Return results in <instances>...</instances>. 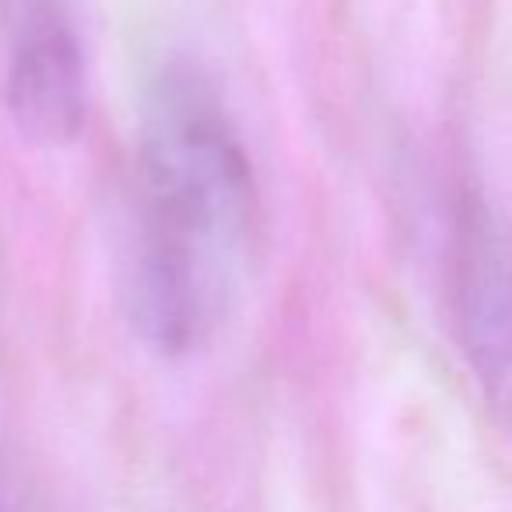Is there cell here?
I'll list each match as a JSON object with an SVG mask.
<instances>
[{
	"label": "cell",
	"instance_id": "obj_1",
	"mask_svg": "<svg viewBox=\"0 0 512 512\" xmlns=\"http://www.w3.org/2000/svg\"><path fill=\"white\" fill-rule=\"evenodd\" d=\"M253 221V169L221 92L197 64H165L144 92L141 204L123 278L130 323L155 355H193L218 334Z\"/></svg>",
	"mask_w": 512,
	"mask_h": 512
},
{
	"label": "cell",
	"instance_id": "obj_2",
	"mask_svg": "<svg viewBox=\"0 0 512 512\" xmlns=\"http://www.w3.org/2000/svg\"><path fill=\"white\" fill-rule=\"evenodd\" d=\"M8 106L25 141L60 148L85 127V60L57 11H36L11 53Z\"/></svg>",
	"mask_w": 512,
	"mask_h": 512
},
{
	"label": "cell",
	"instance_id": "obj_3",
	"mask_svg": "<svg viewBox=\"0 0 512 512\" xmlns=\"http://www.w3.org/2000/svg\"><path fill=\"white\" fill-rule=\"evenodd\" d=\"M460 327L484 390L512 407V246L488 225H474L463 242Z\"/></svg>",
	"mask_w": 512,
	"mask_h": 512
}]
</instances>
